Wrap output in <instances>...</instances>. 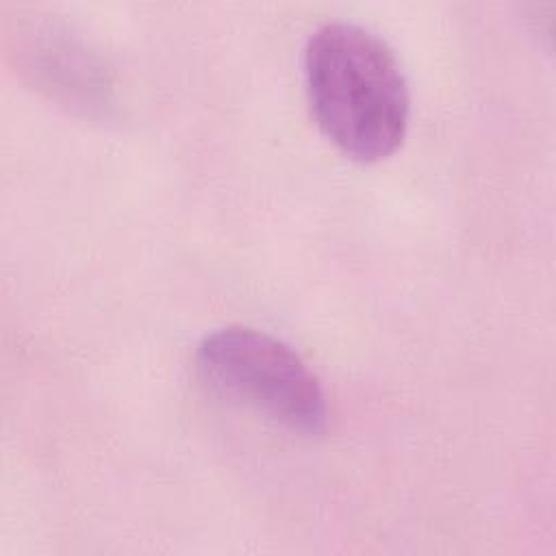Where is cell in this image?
<instances>
[{
  "label": "cell",
  "mask_w": 556,
  "mask_h": 556,
  "mask_svg": "<svg viewBox=\"0 0 556 556\" xmlns=\"http://www.w3.org/2000/svg\"><path fill=\"white\" fill-rule=\"evenodd\" d=\"M311 111L324 135L356 161L389 156L408 126V83L391 46L350 20L319 24L304 48Z\"/></svg>",
  "instance_id": "obj_1"
},
{
  "label": "cell",
  "mask_w": 556,
  "mask_h": 556,
  "mask_svg": "<svg viewBox=\"0 0 556 556\" xmlns=\"http://www.w3.org/2000/svg\"><path fill=\"white\" fill-rule=\"evenodd\" d=\"M202 380L224 397L300 434H319L328 404L319 378L282 339L250 326L206 332L195 350Z\"/></svg>",
  "instance_id": "obj_2"
}]
</instances>
